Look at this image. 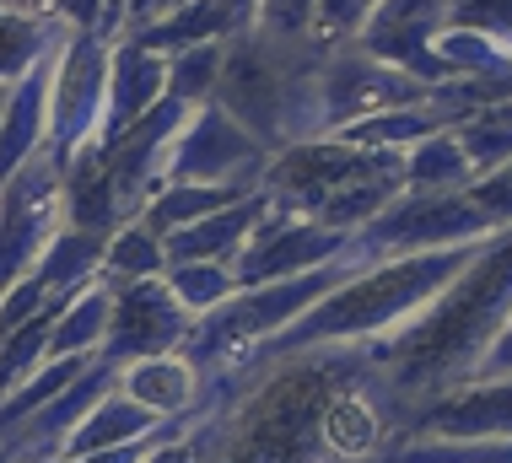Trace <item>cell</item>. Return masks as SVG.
I'll return each instance as SVG.
<instances>
[{
    "label": "cell",
    "instance_id": "cell-1",
    "mask_svg": "<svg viewBox=\"0 0 512 463\" xmlns=\"http://www.w3.org/2000/svg\"><path fill=\"white\" fill-rule=\"evenodd\" d=\"M211 463H378L394 442L362 345H318L200 394Z\"/></svg>",
    "mask_w": 512,
    "mask_h": 463
},
{
    "label": "cell",
    "instance_id": "cell-2",
    "mask_svg": "<svg viewBox=\"0 0 512 463\" xmlns=\"http://www.w3.org/2000/svg\"><path fill=\"white\" fill-rule=\"evenodd\" d=\"M507 318H512V227L486 237L475 248V259L405 329H394L378 345H362L372 383H378V394L394 415V437L421 404H432L437 394H448V388H459L480 372V361L491 356Z\"/></svg>",
    "mask_w": 512,
    "mask_h": 463
},
{
    "label": "cell",
    "instance_id": "cell-3",
    "mask_svg": "<svg viewBox=\"0 0 512 463\" xmlns=\"http://www.w3.org/2000/svg\"><path fill=\"white\" fill-rule=\"evenodd\" d=\"M329 49H318L313 38H270V33H243L227 44V60H221V76H216V97L211 103L221 114H232L243 124L259 146L270 151H286L297 140H318V124H313V76H318V60Z\"/></svg>",
    "mask_w": 512,
    "mask_h": 463
},
{
    "label": "cell",
    "instance_id": "cell-4",
    "mask_svg": "<svg viewBox=\"0 0 512 463\" xmlns=\"http://www.w3.org/2000/svg\"><path fill=\"white\" fill-rule=\"evenodd\" d=\"M362 264L351 254L335 259V264H318L308 275H292V280H270V286H254V291H238V297H227L216 307V313H205L189 324L184 345H178V356L195 361V372L211 383L216 372H227L238 356H248L254 345L275 340L281 329H292L308 307H318L329 297V291L340 286L345 275H356Z\"/></svg>",
    "mask_w": 512,
    "mask_h": 463
},
{
    "label": "cell",
    "instance_id": "cell-5",
    "mask_svg": "<svg viewBox=\"0 0 512 463\" xmlns=\"http://www.w3.org/2000/svg\"><path fill=\"white\" fill-rule=\"evenodd\" d=\"M399 162H405V151H362V146H345L335 135H318V140H297V146L275 151L265 178H259V189L281 210H292V216L318 221L356 184H367L378 173H394Z\"/></svg>",
    "mask_w": 512,
    "mask_h": 463
},
{
    "label": "cell",
    "instance_id": "cell-6",
    "mask_svg": "<svg viewBox=\"0 0 512 463\" xmlns=\"http://www.w3.org/2000/svg\"><path fill=\"white\" fill-rule=\"evenodd\" d=\"M502 227L486 216L480 205H469V194H399L378 221H367L351 237V259L356 264H378L399 254H432V248H464V243H486Z\"/></svg>",
    "mask_w": 512,
    "mask_h": 463
},
{
    "label": "cell",
    "instance_id": "cell-7",
    "mask_svg": "<svg viewBox=\"0 0 512 463\" xmlns=\"http://www.w3.org/2000/svg\"><path fill=\"white\" fill-rule=\"evenodd\" d=\"M432 97V87L410 81L405 70L367 60L356 44H340L318 60L313 76V124L318 135H335L345 124H362L378 114H394V108H415Z\"/></svg>",
    "mask_w": 512,
    "mask_h": 463
},
{
    "label": "cell",
    "instance_id": "cell-8",
    "mask_svg": "<svg viewBox=\"0 0 512 463\" xmlns=\"http://www.w3.org/2000/svg\"><path fill=\"white\" fill-rule=\"evenodd\" d=\"M108 38L98 33H71L54 54V76H49V146L44 157L60 167H71V157L98 140L103 124V97H108Z\"/></svg>",
    "mask_w": 512,
    "mask_h": 463
},
{
    "label": "cell",
    "instance_id": "cell-9",
    "mask_svg": "<svg viewBox=\"0 0 512 463\" xmlns=\"http://www.w3.org/2000/svg\"><path fill=\"white\" fill-rule=\"evenodd\" d=\"M265 167H270V151L259 146L232 114H221L216 103H205L184 119V130L173 135L168 157H162V189L168 184H243V189H259Z\"/></svg>",
    "mask_w": 512,
    "mask_h": 463
},
{
    "label": "cell",
    "instance_id": "cell-10",
    "mask_svg": "<svg viewBox=\"0 0 512 463\" xmlns=\"http://www.w3.org/2000/svg\"><path fill=\"white\" fill-rule=\"evenodd\" d=\"M345 254H351V232H335L324 221L292 216V210L275 205L259 221V232L243 243V254L232 259V280H238V291H254V286H270V280L308 275L318 264H335Z\"/></svg>",
    "mask_w": 512,
    "mask_h": 463
},
{
    "label": "cell",
    "instance_id": "cell-11",
    "mask_svg": "<svg viewBox=\"0 0 512 463\" xmlns=\"http://www.w3.org/2000/svg\"><path fill=\"white\" fill-rule=\"evenodd\" d=\"M60 227H65L60 167L49 157H38L11 178L6 194H0V297H6L22 275H33L38 254L49 248V237Z\"/></svg>",
    "mask_w": 512,
    "mask_h": 463
},
{
    "label": "cell",
    "instance_id": "cell-12",
    "mask_svg": "<svg viewBox=\"0 0 512 463\" xmlns=\"http://www.w3.org/2000/svg\"><path fill=\"white\" fill-rule=\"evenodd\" d=\"M442 22H448V0H378V11L362 22L351 44L367 60L405 70L421 87H442V81H453V70L432 54Z\"/></svg>",
    "mask_w": 512,
    "mask_h": 463
},
{
    "label": "cell",
    "instance_id": "cell-13",
    "mask_svg": "<svg viewBox=\"0 0 512 463\" xmlns=\"http://www.w3.org/2000/svg\"><path fill=\"white\" fill-rule=\"evenodd\" d=\"M195 318L173 302V291L157 280H135V286H114V318H108V340L98 356L114 361V367H130V361L146 356H168V350L184 345V334Z\"/></svg>",
    "mask_w": 512,
    "mask_h": 463
},
{
    "label": "cell",
    "instance_id": "cell-14",
    "mask_svg": "<svg viewBox=\"0 0 512 463\" xmlns=\"http://www.w3.org/2000/svg\"><path fill=\"white\" fill-rule=\"evenodd\" d=\"M399 437H442V442H512V377H469V383L421 404Z\"/></svg>",
    "mask_w": 512,
    "mask_h": 463
},
{
    "label": "cell",
    "instance_id": "cell-15",
    "mask_svg": "<svg viewBox=\"0 0 512 463\" xmlns=\"http://www.w3.org/2000/svg\"><path fill=\"white\" fill-rule=\"evenodd\" d=\"M114 383H119V367H114V361H103V356H92V361H87V372H81L76 383L65 388V394H54L38 415H27L17 431H6L11 458H17V463L60 458V447L71 442V431H76L92 410H98V399H103V394H114Z\"/></svg>",
    "mask_w": 512,
    "mask_h": 463
},
{
    "label": "cell",
    "instance_id": "cell-16",
    "mask_svg": "<svg viewBox=\"0 0 512 463\" xmlns=\"http://www.w3.org/2000/svg\"><path fill=\"white\" fill-rule=\"evenodd\" d=\"M168 97V60L162 54H151L141 44H130V38H114V49H108V97H103V124H98V140H92V151L114 146V140L130 130L141 114Z\"/></svg>",
    "mask_w": 512,
    "mask_h": 463
},
{
    "label": "cell",
    "instance_id": "cell-17",
    "mask_svg": "<svg viewBox=\"0 0 512 463\" xmlns=\"http://www.w3.org/2000/svg\"><path fill=\"white\" fill-rule=\"evenodd\" d=\"M60 54V49H54ZM54 54L38 60L17 87L6 92V108H0V194L11 189V178L22 173L27 162L44 157L49 146V76H54Z\"/></svg>",
    "mask_w": 512,
    "mask_h": 463
},
{
    "label": "cell",
    "instance_id": "cell-18",
    "mask_svg": "<svg viewBox=\"0 0 512 463\" xmlns=\"http://www.w3.org/2000/svg\"><path fill=\"white\" fill-rule=\"evenodd\" d=\"M275 210V200L265 189H254L248 200L216 210V216L195 221V227L162 237V248H168V264H232L243 254V243L259 232V221H265Z\"/></svg>",
    "mask_w": 512,
    "mask_h": 463
},
{
    "label": "cell",
    "instance_id": "cell-19",
    "mask_svg": "<svg viewBox=\"0 0 512 463\" xmlns=\"http://www.w3.org/2000/svg\"><path fill=\"white\" fill-rule=\"evenodd\" d=\"M119 394L135 399L141 410H151L157 420H178V415H205L200 394H205V377L195 372V361H184L178 350L168 356H146L119 367Z\"/></svg>",
    "mask_w": 512,
    "mask_h": 463
},
{
    "label": "cell",
    "instance_id": "cell-20",
    "mask_svg": "<svg viewBox=\"0 0 512 463\" xmlns=\"http://www.w3.org/2000/svg\"><path fill=\"white\" fill-rule=\"evenodd\" d=\"M60 210H65V227L76 232H92V237H108L119 232V200H114V178H108V162L98 151H81L71 157V167L60 173Z\"/></svg>",
    "mask_w": 512,
    "mask_h": 463
},
{
    "label": "cell",
    "instance_id": "cell-21",
    "mask_svg": "<svg viewBox=\"0 0 512 463\" xmlns=\"http://www.w3.org/2000/svg\"><path fill=\"white\" fill-rule=\"evenodd\" d=\"M65 38H71V33H65L49 11L0 0V92H11L27 70H33L38 60H49Z\"/></svg>",
    "mask_w": 512,
    "mask_h": 463
},
{
    "label": "cell",
    "instance_id": "cell-22",
    "mask_svg": "<svg viewBox=\"0 0 512 463\" xmlns=\"http://www.w3.org/2000/svg\"><path fill=\"white\" fill-rule=\"evenodd\" d=\"M124 38L151 49V54H162V60H173V54L200 49V44H232L238 33H232L227 11H221L216 0H189V6H178V11H168V17L135 27V33H124Z\"/></svg>",
    "mask_w": 512,
    "mask_h": 463
},
{
    "label": "cell",
    "instance_id": "cell-23",
    "mask_svg": "<svg viewBox=\"0 0 512 463\" xmlns=\"http://www.w3.org/2000/svg\"><path fill=\"white\" fill-rule=\"evenodd\" d=\"M248 194L254 189H243V184H168V189L151 194L135 221H141L146 232H157V237H173V232L195 227V221H205V216H216V210L248 200Z\"/></svg>",
    "mask_w": 512,
    "mask_h": 463
},
{
    "label": "cell",
    "instance_id": "cell-24",
    "mask_svg": "<svg viewBox=\"0 0 512 463\" xmlns=\"http://www.w3.org/2000/svg\"><path fill=\"white\" fill-rule=\"evenodd\" d=\"M103 243L108 237H92V232H76V227H60L49 237V248L38 254L33 275L49 297H76L81 286L103 280Z\"/></svg>",
    "mask_w": 512,
    "mask_h": 463
},
{
    "label": "cell",
    "instance_id": "cell-25",
    "mask_svg": "<svg viewBox=\"0 0 512 463\" xmlns=\"http://www.w3.org/2000/svg\"><path fill=\"white\" fill-rule=\"evenodd\" d=\"M162 426H168V420H157L151 410H141L135 399H124L114 388V394H103L98 410L71 431V442L60 447V458H81V453H103V447L141 442V437H151V431H162Z\"/></svg>",
    "mask_w": 512,
    "mask_h": 463
},
{
    "label": "cell",
    "instance_id": "cell-26",
    "mask_svg": "<svg viewBox=\"0 0 512 463\" xmlns=\"http://www.w3.org/2000/svg\"><path fill=\"white\" fill-rule=\"evenodd\" d=\"M108 318H114V286H108V280L81 286L76 297L60 307V318H54L49 356H98L103 340H108Z\"/></svg>",
    "mask_w": 512,
    "mask_h": 463
},
{
    "label": "cell",
    "instance_id": "cell-27",
    "mask_svg": "<svg viewBox=\"0 0 512 463\" xmlns=\"http://www.w3.org/2000/svg\"><path fill=\"white\" fill-rule=\"evenodd\" d=\"M469 184H475V167H469L453 124L405 151V194H459Z\"/></svg>",
    "mask_w": 512,
    "mask_h": 463
},
{
    "label": "cell",
    "instance_id": "cell-28",
    "mask_svg": "<svg viewBox=\"0 0 512 463\" xmlns=\"http://www.w3.org/2000/svg\"><path fill=\"white\" fill-rule=\"evenodd\" d=\"M168 270V248L157 232H146L141 221H124L119 232H108L103 243V280L108 286H135V280H157Z\"/></svg>",
    "mask_w": 512,
    "mask_h": 463
},
{
    "label": "cell",
    "instance_id": "cell-29",
    "mask_svg": "<svg viewBox=\"0 0 512 463\" xmlns=\"http://www.w3.org/2000/svg\"><path fill=\"white\" fill-rule=\"evenodd\" d=\"M162 286L173 291V302L184 307L189 318H205L227 297H238L232 264H168V270H162Z\"/></svg>",
    "mask_w": 512,
    "mask_h": 463
},
{
    "label": "cell",
    "instance_id": "cell-30",
    "mask_svg": "<svg viewBox=\"0 0 512 463\" xmlns=\"http://www.w3.org/2000/svg\"><path fill=\"white\" fill-rule=\"evenodd\" d=\"M221 60H227V44H200V49H184L168 60V92L189 108H205L216 97V76H221Z\"/></svg>",
    "mask_w": 512,
    "mask_h": 463
},
{
    "label": "cell",
    "instance_id": "cell-31",
    "mask_svg": "<svg viewBox=\"0 0 512 463\" xmlns=\"http://www.w3.org/2000/svg\"><path fill=\"white\" fill-rule=\"evenodd\" d=\"M448 27H469L512 54V0H448Z\"/></svg>",
    "mask_w": 512,
    "mask_h": 463
},
{
    "label": "cell",
    "instance_id": "cell-32",
    "mask_svg": "<svg viewBox=\"0 0 512 463\" xmlns=\"http://www.w3.org/2000/svg\"><path fill=\"white\" fill-rule=\"evenodd\" d=\"M313 6L318 0H259V33L270 38H286V44H297V38H308L313 27Z\"/></svg>",
    "mask_w": 512,
    "mask_h": 463
},
{
    "label": "cell",
    "instance_id": "cell-33",
    "mask_svg": "<svg viewBox=\"0 0 512 463\" xmlns=\"http://www.w3.org/2000/svg\"><path fill=\"white\" fill-rule=\"evenodd\" d=\"M44 307H49V291L38 286V275H22L17 286L0 297V340H6V334H17L27 318H38Z\"/></svg>",
    "mask_w": 512,
    "mask_h": 463
},
{
    "label": "cell",
    "instance_id": "cell-34",
    "mask_svg": "<svg viewBox=\"0 0 512 463\" xmlns=\"http://www.w3.org/2000/svg\"><path fill=\"white\" fill-rule=\"evenodd\" d=\"M464 194H469V205L486 210L496 227H512V167H502V173H491V178H475Z\"/></svg>",
    "mask_w": 512,
    "mask_h": 463
},
{
    "label": "cell",
    "instance_id": "cell-35",
    "mask_svg": "<svg viewBox=\"0 0 512 463\" xmlns=\"http://www.w3.org/2000/svg\"><path fill=\"white\" fill-rule=\"evenodd\" d=\"M146 463H211V426H205V420H195L184 437L162 442Z\"/></svg>",
    "mask_w": 512,
    "mask_h": 463
},
{
    "label": "cell",
    "instance_id": "cell-36",
    "mask_svg": "<svg viewBox=\"0 0 512 463\" xmlns=\"http://www.w3.org/2000/svg\"><path fill=\"white\" fill-rule=\"evenodd\" d=\"M44 11L65 27V33H98V27H103V11H108V0H49Z\"/></svg>",
    "mask_w": 512,
    "mask_h": 463
},
{
    "label": "cell",
    "instance_id": "cell-37",
    "mask_svg": "<svg viewBox=\"0 0 512 463\" xmlns=\"http://www.w3.org/2000/svg\"><path fill=\"white\" fill-rule=\"evenodd\" d=\"M475 377H512V318H507V329L496 334L491 356L480 361V372H475Z\"/></svg>",
    "mask_w": 512,
    "mask_h": 463
},
{
    "label": "cell",
    "instance_id": "cell-38",
    "mask_svg": "<svg viewBox=\"0 0 512 463\" xmlns=\"http://www.w3.org/2000/svg\"><path fill=\"white\" fill-rule=\"evenodd\" d=\"M221 11H227V22H232V33H254V22H259V0H216Z\"/></svg>",
    "mask_w": 512,
    "mask_h": 463
},
{
    "label": "cell",
    "instance_id": "cell-39",
    "mask_svg": "<svg viewBox=\"0 0 512 463\" xmlns=\"http://www.w3.org/2000/svg\"><path fill=\"white\" fill-rule=\"evenodd\" d=\"M157 17V0H130V17H124V33H135V27H146Z\"/></svg>",
    "mask_w": 512,
    "mask_h": 463
},
{
    "label": "cell",
    "instance_id": "cell-40",
    "mask_svg": "<svg viewBox=\"0 0 512 463\" xmlns=\"http://www.w3.org/2000/svg\"><path fill=\"white\" fill-rule=\"evenodd\" d=\"M178 6H189V0H157V17H168V11H178ZM151 17V22H157Z\"/></svg>",
    "mask_w": 512,
    "mask_h": 463
},
{
    "label": "cell",
    "instance_id": "cell-41",
    "mask_svg": "<svg viewBox=\"0 0 512 463\" xmlns=\"http://www.w3.org/2000/svg\"><path fill=\"white\" fill-rule=\"evenodd\" d=\"M0 463H17V458H11V442H6V437H0Z\"/></svg>",
    "mask_w": 512,
    "mask_h": 463
},
{
    "label": "cell",
    "instance_id": "cell-42",
    "mask_svg": "<svg viewBox=\"0 0 512 463\" xmlns=\"http://www.w3.org/2000/svg\"><path fill=\"white\" fill-rule=\"evenodd\" d=\"M17 6H33V11H44V6H49V0H17Z\"/></svg>",
    "mask_w": 512,
    "mask_h": 463
},
{
    "label": "cell",
    "instance_id": "cell-43",
    "mask_svg": "<svg viewBox=\"0 0 512 463\" xmlns=\"http://www.w3.org/2000/svg\"><path fill=\"white\" fill-rule=\"evenodd\" d=\"M33 463H65V458H33Z\"/></svg>",
    "mask_w": 512,
    "mask_h": 463
},
{
    "label": "cell",
    "instance_id": "cell-44",
    "mask_svg": "<svg viewBox=\"0 0 512 463\" xmlns=\"http://www.w3.org/2000/svg\"><path fill=\"white\" fill-rule=\"evenodd\" d=\"M0 108H6V92H0Z\"/></svg>",
    "mask_w": 512,
    "mask_h": 463
}]
</instances>
